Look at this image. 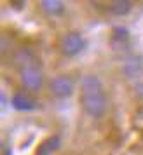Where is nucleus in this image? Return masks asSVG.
I'll use <instances>...</instances> for the list:
<instances>
[{
    "label": "nucleus",
    "instance_id": "obj_4",
    "mask_svg": "<svg viewBox=\"0 0 143 155\" xmlns=\"http://www.w3.org/2000/svg\"><path fill=\"white\" fill-rule=\"evenodd\" d=\"M47 89H49L51 96L56 99H68L75 91V80L72 75H66V73H59V75H54L47 82Z\"/></svg>",
    "mask_w": 143,
    "mask_h": 155
},
{
    "label": "nucleus",
    "instance_id": "obj_6",
    "mask_svg": "<svg viewBox=\"0 0 143 155\" xmlns=\"http://www.w3.org/2000/svg\"><path fill=\"white\" fill-rule=\"evenodd\" d=\"M131 44V35L129 30L124 26H115L110 31V47L114 51H126Z\"/></svg>",
    "mask_w": 143,
    "mask_h": 155
},
{
    "label": "nucleus",
    "instance_id": "obj_13",
    "mask_svg": "<svg viewBox=\"0 0 143 155\" xmlns=\"http://www.w3.org/2000/svg\"><path fill=\"white\" fill-rule=\"evenodd\" d=\"M131 94L136 101H143V78L131 82Z\"/></svg>",
    "mask_w": 143,
    "mask_h": 155
},
{
    "label": "nucleus",
    "instance_id": "obj_8",
    "mask_svg": "<svg viewBox=\"0 0 143 155\" xmlns=\"http://www.w3.org/2000/svg\"><path fill=\"white\" fill-rule=\"evenodd\" d=\"M11 105L14 110H19V112H30V110H33L37 106L35 99L32 98V94L25 91H18L12 94V98H11Z\"/></svg>",
    "mask_w": 143,
    "mask_h": 155
},
{
    "label": "nucleus",
    "instance_id": "obj_2",
    "mask_svg": "<svg viewBox=\"0 0 143 155\" xmlns=\"http://www.w3.org/2000/svg\"><path fill=\"white\" fill-rule=\"evenodd\" d=\"M19 84H21L23 91L28 94H35L44 87L45 84V73H44L42 66L38 64V61L23 66L19 70Z\"/></svg>",
    "mask_w": 143,
    "mask_h": 155
},
{
    "label": "nucleus",
    "instance_id": "obj_11",
    "mask_svg": "<svg viewBox=\"0 0 143 155\" xmlns=\"http://www.w3.org/2000/svg\"><path fill=\"white\" fill-rule=\"evenodd\" d=\"M59 145H61V138L58 134H52L49 136L45 141H42V145L37 148V155H52L59 150Z\"/></svg>",
    "mask_w": 143,
    "mask_h": 155
},
{
    "label": "nucleus",
    "instance_id": "obj_10",
    "mask_svg": "<svg viewBox=\"0 0 143 155\" xmlns=\"http://www.w3.org/2000/svg\"><path fill=\"white\" fill-rule=\"evenodd\" d=\"M107 11L108 14L115 16V18H126L133 11V2H129V0H115V2L108 4Z\"/></svg>",
    "mask_w": 143,
    "mask_h": 155
},
{
    "label": "nucleus",
    "instance_id": "obj_12",
    "mask_svg": "<svg viewBox=\"0 0 143 155\" xmlns=\"http://www.w3.org/2000/svg\"><path fill=\"white\" fill-rule=\"evenodd\" d=\"M14 42L9 38V35H4L0 37V54L4 58H11L12 56V52H14Z\"/></svg>",
    "mask_w": 143,
    "mask_h": 155
},
{
    "label": "nucleus",
    "instance_id": "obj_7",
    "mask_svg": "<svg viewBox=\"0 0 143 155\" xmlns=\"http://www.w3.org/2000/svg\"><path fill=\"white\" fill-rule=\"evenodd\" d=\"M38 9L47 18H61L66 12V5L61 0H42L38 2Z\"/></svg>",
    "mask_w": 143,
    "mask_h": 155
},
{
    "label": "nucleus",
    "instance_id": "obj_3",
    "mask_svg": "<svg viewBox=\"0 0 143 155\" xmlns=\"http://www.w3.org/2000/svg\"><path fill=\"white\" fill-rule=\"evenodd\" d=\"M86 45L87 42L84 38V35L80 31H77V30H70L59 40V52L66 58H75L79 56L80 52H84Z\"/></svg>",
    "mask_w": 143,
    "mask_h": 155
},
{
    "label": "nucleus",
    "instance_id": "obj_5",
    "mask_svg": "<svg viewBox=\"0 0 143 155\" xmlns=\"http://www.w3.org/2000/svg\"><path fill=\"white\" fill-rule=\"evenodd\" d=\"M121 73L129 82L143 78V59L140 56H126L121 63Z\"/></svg>",
    "mask_w": 143,
    "mask_h": 155
},
{
    "label": "nucleus",
    "instance_id": "obj_9",
    "mask_svg": "<svg viewBox=\"0 0 143 155\" xmlns=\"http://www.w3.org/2000/svg\"><path fill=\"white\" fill-rule=\"evenodd\" d=\"M11 61H12L14 66H18V70H21L23 66H26V64L35 61V54H33V51L30 47H19V49H16L12 52Z\"/></svg>",
    "mask_w": 143,
    "mask_h": 155
},
{
    "label": "nucleus",
    "instance_id": "obj_1",
    "mask_svg": "<svg viewBox=\"0 0 143 155\" xmlns=\"http://www.w3.org/2000/svg\"><path fill=\"white\" fill-rule=\"evenodd\" d=\"M80 108L91 119H101L108 112V96L101 78L87 73L80 80Z\"/></svg>",
    "mask_w": 143,
    "mask_h": 155
},
{
    "label": "nucleus",
    "instance_id": "obj_14",
    "mask_svg": "<svg viewBox=\"0 0 143 155\" xmlns=\"http://www.w3.org/2000/svg\"><path fill=\"white\" fill-rule=\"evenodd\" d=\"M4 155H11L9 153V150H7V147H4Z\"/></svg>",
    "mask_w": 143,
    "mask_h": 155
}]
</instances>
